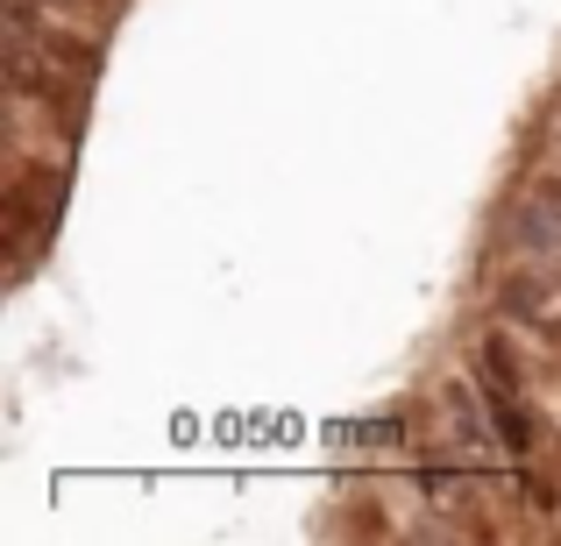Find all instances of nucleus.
I'll list each match as a JSON object with an SVG mask.
<instances>
[{"instance_id":"obj_1","label":"nucleus","mask_w":561,"mask_h":546,"mask_svg":"<svg viewBox=\"0 0 561 546\" xmlns=\"http://www.w3.org/2000/svg\"><path fill=\"white\" fill-rule=\"evenodd\" d=\"M477 391H483V405H491V426H497V440H505V454H526L534 448V419H526V397H519V376H512V362H505V348H483V362H477Z\"/></svg>"},{"instance_id":"obj_2","label":"nucleus","mask_w":561,"mask_h":546,"mask_svg":"<svg viewBox=\"0 0 561 546\" xmlns=\"http://www.w3.org/2000/svg\"><path fill=\"white\" fill-rule=\"evenodd\" d=\"M512 248L561 263V185H540L534 199H526L519 213H512Z\"/></svg>"}]
</instances>
